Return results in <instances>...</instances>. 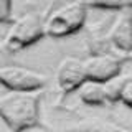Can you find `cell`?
<instances>
[{
	"label": "cell",
	"instance_id": "obj_1",
	"mask_svg": "<svg viewBox=\"0 0 132 132\" xmlns=\"http://www.w3.org/2000/svg\"><path fill=\"white\" fill-rule=\"evenodd\" d=\"M40 91H8L0 94V119L12 132L38 126Z\"/></svg>",
	"mask_w": 132,
	"mask_h": 132
},
{
	"label": "cell",
	"instance_id": "obj_2",
	"mask_svg": "<svg viewBox=\"0 0 132 132\" xmlns=\"http://www.w3.org/2000/svg\"><path fill=\"white\" fill-rule=\"evenodd\" d=\"M45 36V20L36 12H27L15 18L8 27L2 48L7 53H16L20 50L36 43Z\"/></svg>",
	"mask_w": 132,
	"mask_h": 132
},
{
	"label": "cell",
	"instance_id": "obj_3",
	"mask_svg": "<svg viewBox=\"0 0 132 132\" xmlns=\"http://www.w3.org/2000/svg\"><path fill=\"white\" fill-rule=\"evenodd\" d=\"M88 7L84 2L74 0L58 7L45 20V35L51 38H64L79 31L86 22Z\"/></svg>",
	"mask_w": 132,
	"mask_h": 132
},
{
	"label": "cell",
	"instance_id": "obj_4",
	"mask_svg": "<svg viewBox=\"0 0 132 132\" xmlns=\"http://www.w3.org/2000/svg\"><path fill=\"white\" fill-rule=\"evenodd\" d=\"M46 76L25 66H0V84L8 91H40Z\"/></svg>",
	"mask_w": 132,
	"mask_h": 132
},
{
	"label": "cell",
	"instance_id": "obj_5",
	"mask_svg": "<svg viewBox=\"0 0 132 132\" xmlns=\"http://www.w3.org/2000/svg\"><path fill=\"white\" fill-rule=\"evenodd\" d=\"M84 63L86 79L106 82L112 78L119 76L122 69V60L112 53H94L82 60Z\"/></svg>",
	"mask_w": 132,
	"mask_h": 132
},
{
	"label": "cell",
	"instance_id": "obj_6",
	"mask_svg": "<svg viewBox=\"0 0 132 132\" xmlns=\"http://www.w3.org/2000/svg\"><path fill=\"white\" fill-rule=\"evenodd\" d=\"M84 81H86V73L82 60L76 56H66L60 61L56 68V84L61 93L68 94L73 91H78V88Z\"/></svg>",
	"mask_w": 132,
	"mask_h": 132
},
{
	"label": "cell",
	"instance_id": "obj_7",
	"mask_svg": "<svg viewBox=\"0 0 132 132\" xmlns=\"http://www.w3.org/2000/svg\"><path fill=\"white\" fill-rule=\"evenodd\" d=\"M107 40L114 48L122 53L132 51V12L121 10V13L116 16L107 33Z\"/></svg>",
	"mask_w": 132,
	"mask_h": 132
},
{
	"label": "cell",
	"instance_id": "obj_8",
	"mask_svg": "<svg viewBox=\"0 0 132 132\" xmlns=\"http://www.w3.org/2000/svg\"><path fill=\"white\" fill-rule=\"evenodd\" d=\"M78 96H79L81 102H84L86 106H104L107 102L104 82H99V81L86 79L78 88Z\"/></svg>",
	"mask_w": 132,
	"mask_h": 132
},
{
	"label": "cell",
	"instance_id": "obj_9",
	"mask_svg": "<svg viewBox=\"0 0 132 132\" xmlns=\"http://www.w3.org/2000/svg\"><path fill=\"white\" fill-rule=\"evenodd\" d=\"M86 7L106 10H130L132 0H82Z\"/></svg>",
	"mask_w": 132,
	"mask_h": 132
},
{
	"label": "cell",
	"instance_id": "obj_10",
	"mask_svg": "<svg viewBox=\"0 0 132 132\" xmlns=\"http://www.w3.org/2000/svg\"><path fill=\"white\" fill-rule=\"evenodd\" d=\"M124 78L126 76H121V74H119V76H116L112 79L104 82V91H106L107 102H117L119 101V91H121Z\"/></svg>",
	"mask_w": 132,
	"mask_h": 132
},
{
	"label": "cell",
	"instance_id": "obj_11",
	"mask_svg": "<svg viewBox=\"0 0 132 132\" xmlns=\"http://www.w3.org/2000/svg\"><path fill=\"white\" fill-rule=\"evenodd\" d=\"M89 132H132V130L119 126V124H114V122L99 121V122H94L89 127Z\"/></svg>",
	"mask_w": 132,
	"mask_h": 132
},
{
	"label": "cell",
	"instance_id": "obj_12",
	"mask_svg": "<svg viewBox=\"0 0 132 132\" xmlns=\"http://www.w3.org/2000/svg\"><path fill=\"white\" fill-rule=\"evenodd\" d=\"M119 101L132 109V76H126L119 91Z\"/></svg>",
	"mask_w": 132,
	"mask_h": 132
},
{
	"label": "cell",
	"instance_id": "obj_13",
	"mask_svg": "<svg viewBox=\"0 0 132 132\" xmlns=\"http://www.w3.org/2000/svg\"><path fill=\"white\" fill-rule=\"evenodd\" d=\"M12 16V0H0V23H5Z\"/></svg>",
	"mask_w": 132,
	"mask_h": 132
},
{
	"label": "cell",
	"instance_id": "obj_14",
	"mask_svg": "<svg viewBox=\"0 0 132 132\" xmlns=\"http://www.w3.org/2000/svg\"><path fill=\"white\" fill-rule=\"evenodd\" d=\"M127 58H129V60L132 61V51H130V53H127Z\"/></svg>",
	"mask_w": 132,
	"mask_h": 132
}]
</instances>
